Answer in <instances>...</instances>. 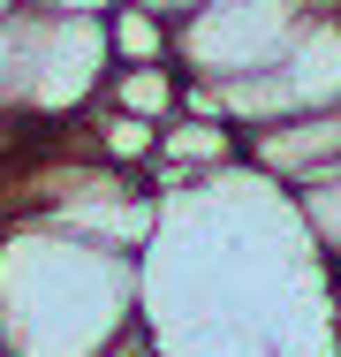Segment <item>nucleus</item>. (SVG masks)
<instances>
[{"label": "nucleus", "instance_id": "7", "mask_svg": "<svg viewBox=\"0 0 341 357\" xmlns=\"http://www.w3.org/2000/svg\"><path fill=\"white\" fill-rule=\"evenodd\" d=\"M68 144L91 152V160H106V167H122V175H144L152 152H159V122H136V114H122V107L99 99L91 114L68 122Z\"/></svg>", "mask_w": 341, "mask_h": 357}, {"label": "nucleus", "instance_id": "14", "mask_svg": "<svg viewBox=\"0 0 341 357\" xmlns=\"http://www.w3.org/2000/svg\"><path fill=\"white\" fill-rule=\"evenodd\" d=\"M15 8H23V0H0V15H15Z\"/></svg>", "mask_w": 341, "mask_h": 357}, {"label": "nucleus", "instance_id": "10", "mask_svg": "<svg viewBox=\"0 0 341 357\" xmlns=\"http://www.w3.org/2000/svg\"><path fill=\"white\" fill-rule=\"evenodd\" d=\"M106 46H114V69H144V61H175V23L136 8V0H114L106 8Z\"/></svg>", "mask_w": 341, "mask_h": 357}, {"label": "nucleus", "instance_id": "12", "mask_svg": "<svg viewBox=\"0 0 341 357\" xmlns=\"http://www.w3.org/2000/svg\"><path fill=\"white\" fill-rule=\"evenodd\" d=\"M31 8H54V15H106L114 0H31Z\"/></svg>", "mask_w": 341, "mask_h": 357}, {"label": "nucleus", "instance_id": "11", "mask_svg": "<svg viewBox=\"0 0 341 357\" xmlns=\"http://www.w3.org/2000/svg\"><path fill=\"white\" fill-rule=\"evenodd\" d=\"M136 8H152V15H167V23H182V15H198L212 0H136Z\"/></svg>", "mask_w": 341, "mask_h": 357}, {"label": "nucleus", "instance_id": "5", "mask_svg": "<svg viewBox=\"0 0 341 357\" xmlns=\"http://www.w3.org/2000/svg\"><path fill=\"white\" fill-rule=\"evenodd\" d=\"M243 167V130L228 122V114H198V107H182L175 122H159V152H152V167H144V183L159 190V198H205L220 175H235Z\"/></svg>", "mask_w": 341, "mask_h": 357}, {"label": "nucleus", "instance_id": "8", "mask_svg": "<svg viewBox=\"0 0 341 357\" xmlns=\"http://www.w3.org/2000/svg\"><path fill=\"white\" fill-rule=\"evenodd\" d=\"M106 107H122L136 122H175L190 107V76L182 61H144V69H114L106 76Z\"/></svg>", "mask_w": 341, "mask_h": 357}, {"label": "nucleus", "instance_id": "1", "mask_svg": "<svg viewBox=\"0 0 341 357\" xmlns=\"http://www.w3.org/2000/svg\"><path fill=\"white\" fill-rule=\"evenodd\" d=\"M144 312V259L54 220H0V357H99Z\"/></svg>", "mask_w": 341, "mask_h": 357}, {"label": "nucleus", "instance_id": "9", "mask_svg": "<svg viewBox=\"0 0 341 357\" xmlns=\"http://www.w3.org/2000/svg\"><path fill=\"white\" fill-rule=\"evenodd\" d=\"M288 206H296V228L311 236L319 266H341V160L319 167V175H303V183L288 190Z\"/></svg>", "mask_w": 341, "mask_h": 357}, {"label": "nucleus", "instance_id": "4", "mask_svg": "<svg viewBox=\"0 0 341 357\" xmlns=\"http://www.w3.org/2000/svg\"><path fill=\"white\" fill-rule=\"evenodd\" d=\"M341 0H212L198 15L175 23V61L190 84H235L258 76L288 54V38L319 15H334Z\"/></svg>", "mask_w": 341, "mask_h": 357}, {"label": "nucleus", "instance_id": "6", "mask_svg": "<svg viewBox=\"0 0 341 357\" xmlns=\"http://www.w3.org/2000/svg\"><path fill=\"white\" fill-rule=\"evenodd\" d=\"M243 160L273 175L280 190H296L303 175L334 167L341 160V99L319 107V114H296V122H273V130H243Z\"/></svg>", "mask_w": 341, "mask_h": 357}, {"label": "nucleus", "instance_id": "3", "mask_svg": "<svg viewBox=\"0 0 341 357\" xmlns=\"http://www.w3.org/2000/svg\"><path fill=\"white\" fill-rule=\"evenodd\" d=\"M334 99H341V8L303 23L273 69L235 76V84H190V107L198 114H228L235 130H273V122L319 114Z\"/></svg>", "mask_w": 341, "mask_h": 357}, {"label": "nucleus", "instance_id": "2", "mask_svg": "<svg viewBox=\"0 0 341 357\" xmlns=\"http://www.w3.org/2000/svg\"><path fill=\"white\" fill-rule=\"evenodd\" d=\"M114 46L106 15H54V8H15L8 15V122L31 137H54L76 114L106 99Z\"/></svg>", "mask_w": 341, "mask_h": 357}, {"label": "nucleus", "instance_id": "13", "mask_svg": "<svg viewBox=\"0 0 341 357\" xmlns=\"http://www.w3.org/2000/svg\"><path fill=\"white\" fill-rule=\"evenodd\" d=\"M326 327L341 335V266H326Z\"/></svg>", "mask_w": 341, "mask_h": 357}]
</instances>
